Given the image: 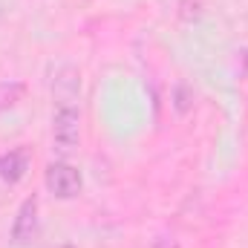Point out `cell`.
Returning a JSON list of instances; mask_svg holds the SVG:
<instances>
[{
  "mask_svg": "<svg viewBox=\"0 0 248 248\" xmlns=\"http://www.w3.org/2000/svg\"><path fill=\"white\" fill-rule=\"evenodd\" d=\"M26 170H29V153L23 147H15L0 156V179L6 185H17L26 176Z\"/></svg>",
  "mask_w": 248,
  "mask_h": 248,
  "instance_id": "cell-5",
  "label": "cell"
},
{
  "mask_svg": "<svg viewBox=\"0 0 248 248\" xmlns=\"http://www.w3.org/2000/svg\"><path fill=\"white\" fill-rule=\"evenodd\" d=\"M190 101H193V93L187 90L185 84L176 87V110H179V113H187V110H190Z\"/></svg>",
  "mask_w": 248,
  "mask_h": 248,
  "instance_id": "cell-7",
  "label": "cell"
},
{
  "mask_svg": "<svg viewBox=\"0 0 248 248\" xmlns=\"http://www.w3.org/2000/svg\"><path fill=\"white\" fill-rule=\"evenodd\" d=\"M35 237H38V199L29 196L17 208V217H15V225H12V243L17 248H26L35 243Z\"/></svg>",
  "mask_w": 248,
  "mask_h": 248,
  "instance_id": "cell-4",
  "label": "cell"
},
{
  "mask_svg": "<svg viewBox=\"0 0 248 248\" xmlns=\"http://www.w3.org/2000/svg\"><path fill=\"white\" fill-rule=\"evenodd\" d=\"M78 98H81V72L75 66H61L52 78L55 107H78Z\"/></svg>",
  "mask_w": 248,
  "mask_h": 248,
  "instance_id": "cell-3",
  "label": "cell"
},
{
  "mask_svg": "<svg viewBox=\"0 0 248 248\" xmlns=\"http://www.w3.org/2000/svg\"><path fill=\"white\" fill-rule=\"evenodd\" d=\"M81 141V113L78 107H55L52 116V144L58 153H72Z\"/></svg>",
  "mask_w": 248,
  "mask_h": 248,
  "instance_id": "cell-1",
  "label": "cell"
},
{
  "mask_svg": "<svg viewBox=\"0 0 248 248\" xmlns=\"http://www.w3.org/2000/svg\"><path fill=\"white\" fill-rule=\"evenodd\" d=\"M44 182L46 190L55 196V199H75L84 187V179L78 173V168L66 165V162H52L44 173Z\"/></svg>",
  "mask_w": 248,
  "mask_h": 248,
  "instance_id": "cell-2",
  "label": "cell"
},
{
  "mask_svg": "<svg viewBox=\"0 0 248 248\" xmlns=\"http://www.w3.org/2000/svg\"><path fill=\"white\" fill-rule=\"evenodd\" d=\"M23 93H26V87H23L20 81H3V84H0V110L15 107V104L23 98Z\"/></svg>",
  "mask_w": 248,
  "mask_h": 248,
  "instance_id": "cell-6",
  "label": "cell"
}]
</instances>
